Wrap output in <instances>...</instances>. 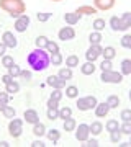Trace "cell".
I'll use <instances>...</instances> for the list:
<instances>
[{"mask_svg":"<svg viewBox=\"0 0 131 147\" xmlns=\"http://www.w3.org/2000/svg\"><path fill=\"white\" fill-rule=\"evenodd\" d=\"M107 105L110 106V108H118V105H120V98H118L116 95H110L108 100H107Z\"/></svg>","mask_w":131,"mask_h":147,"instance_id":"29","label":"cell"},{"mask_svg":"<svg viewBox=\"0 0 131 147\" xmlns=\"http://www.w3.org/2000/svg\"><path fill=\"white\" fill-rule=\"evenodd\" d=\"M20 72H21V69H20V65H16V64H12L10 67H8V74H10L13 79H16V77L20 75Z\"/></svg>","mask_w":131,"mask_h":147,"instance_id":"32","label":"cell"},{"mask_svg":"<svg viewBox=\"0 0 131 147\" xmlns=\"http://www.w3.org/2000/svg\"><path fill=\"white\" fill-rule=\"evenodd\" d=\"M110 141L115 142V144L121 141V132H120V129H118V131H111V132H110Z\"/></svg>","mask_w":131,"mask_h":147,"instance_id":"40","label":"cell"},{"mask_svg":"<svg viewBox=\"0 0 131 147\" xmlns=\"http://www.w3.org/2000/svg\"><path fill=\"white\" fill-rule=\"evenodd\" d=\"M80 72L84 74V75H92V74L95 72L94 62H89V61H87L85 64H82V65H80Z\"/></svg>","mask_w":131,"mask_h":147,"instance_id":"19","label":"cell"},{"mask_svg":"<svg viewBox=\"0 0 131 147\" xmlns=\"http://www.w3.org/2000/svg\"><path fill=\"white\" fill-rule=\"evenodd\" d=\"M89 41H90V44H100V41H102V34H100V31L90 33Z\"/></svg>","mask_w":131,"mask_h":147,"instance_id":"30","label":"cell"},{"mask_svg":"<svg viewBox=\"0 0 131 147\" xmlns=\"http://www.w3.org/2000/svg\"><path fill=\"white\" fill-rule=\"evenodd\" d=\"M31 146H33V147H38V146H43V142H41V141H36V142H33Z\"/></svg>","mask_w":131,"mask_h":147,"instance_id":"55","label":"cell"},{"mask_svg":"<svg viewBox=\"0 0 131 147\" xmlns=\"http://www.w3.org/2000/svg\"><path fill=\"white\" fill-rule=\"evenodd\" d=\"M121 74H123V75H130L131 74V61L130 59H125V61L121 62Z\"/></svg>","mask_w":131,"mask_h":147,"instance_id":"25","label":"cell"},{"mask_svg":"<svg viewBox=\"0 0 131 147\" xmlns=\"http://www.w3.org/2000/svg\"><path fill=\"white\" fill-rule=\"evenodd\" d=\"M110 26H111V30H115V31H126V30H128V26H126L125 23L121 21V18H118V16H111Z\"/></svg>","mask_w":131,"mask_h":147,"instance_id":"12","label":"cell"},{"mask_svg":"<svg viewBox=\"0 0 131 147\" xmlns=\"http://www.w3.org/2000/svg\"><path fill=\"white\" fill-rule=\"evenodd\" d=\"M108 111H110V106L107 105V101L95 105V115H97V118H105V116L108 115Z\"/></svg>","mask_w":131,"mask_h":147,"instance_id":"15","label":"cell"},{"mask_svg":"<svg viewBox=\"0 0 131 147\" xmlns=\"http://www.w3.org/2000/svg\"><path fill=\"white\" fill-rule=\"evenodd\" d=\"M100 79H102V82H105V84H120L121 80H123V74L115 72L113 69H111V70H102Z\"/></svg>","mask_w":131,"mask_h":147,"instance_id":"3","label":"cell"},{"mask_svg":"<svg viewBox=\"0 0 131 147\" xmlns=\"http://www.w3.org/2000/svg\"><path fill=\"white\" fill-rule=\"evenodd\" d=\"M58 110L59 108H48V118H49V119H56V118H58Z\"/></svg>","mask_w":131,"mask_h":147,"instance_id":"45","label":"cell"},{"mask_svg":"<svg viewBox=\"0 0 131 147\" xmlns=\"http://www.w3.org/2000/svg\"><path fill=\"white\" fill-rule=\"evenodd\" d=\"M121 119L123 121H131V111L130 110H123L121 111Z\"/></svg>","mask_w":131,"mask_h":147,"instance_id":"49","label":"cell"},{"mask_svg":"<svg viewBox=\"0 0 131 147\" xmlns=\"http://www.w3.org/2000/svg\"><path fill=\"white\" fill-rule=\"evenodd\" d=\"M115 5V0H94V7L97 10H110Z\"/></svg>","mask_w":131,"mask_h":147,"instance_id":"13","label":"cell"},{"mask_svg":"<svg viewBox=\"0 0 131 147\" xmlns=\"http://www.w3.org/2000/svg\"><path fill=\"white\" fill-rule=\"evenodd\" d=\"M102 49L103 47L100 46V44H90V47L87 49V53H85V57L89 62H94L95 59L100 57V54H102Z\"/></svg>","mask_w":131,"mask_h":147,"instance_id":"6","label":"cell"},{"mask_svg":"<svg viewBox=\"0 0 131 147\" xmlns=\"http://www.w3.org/2000/svg\"><path fill=\"white\" fill-rule=\"evenodd\" d=\"M71 116H72V110L69 106H64V108L58 110V118H61V119H66V118H71Z\"/></svg>","mask_w":131,"mask_h":147,"instance_id":"23","label":"cell"},{"mask_svg":"<svg viewBox=\"0 0 131 147\" xmlns=\"http://www.w3.org/2000/svg\"><path fill=\"white\" fill-rule=\"evenodd\" d=\"M2 42H3L7 47H16V44H18L16 38L13 36L12 31H5L3 34H2Z\"/></svg>","mask_w":131,"mask_h":147,"instance_id":"9","label":"cell"},{"mask_svg":"<svg viewBox=\"0 0 131 147\" xmlns=\"http://www.w3.org/2000/svg\"><path fill=\"white\" fill-rule=\"evenodd\" d=\"M48 39L46 36H38L36 39H35V42H36V47H39V49H44L46 47V44H48Z\"/></svg>","mask_w":131,"mask_h":147,"instance_id":"37","label":"cell"},{"mask_svg":"<svg viewBox=\"0 0 131 147\" xmlns=\"http://www.w3.org/2000/svg\"><path fill=\"white\" fill-rule=\"evenodd\" d=\"M120 132L121 134H131V121H123V124H120Z\"/></svg>","mask_w":131,"mask_h":147,"instance_id":"35","label":"cell"},{"mask_svg":"<svg viewBox=\"0 0 131 147\" xmlns=\"http://www.w3.org/2000/svg\"><path fill=\"white\" fill-rule=\"evenodd\" d=\"M20 75H21L25 80H31V72H30V70H21Z\"/></svg>","mask_w":131,"mask_h":147,"instance_id":"51","label":"cell"},{"mask_svg":"<svg viewBox=\"0 0 131 147\" xmlns=\"http://www.w3.org/2000/svg\"><path fill=\"white\" fill-rule=\"evenodd\" d=\"M64 20H66L67 25H75V23H79V20H80V15H77L75 11H72V13H66V15H64Z\"/></svg>","mask_w":131,"mask_h":147,"instance_id":"21","label":"cell"},{"mask_svg":"<svg viewBox=\"0 0 131 147\" xmlns=\"http://www.w3.org/2000/svg\"><path fill=\"white\" fill-rule=\"evenodd\" d=\"M66 65L67 67H75V65H79V57L77 56H74V54H71L69 57H66Z\"/></svg>","mask_w":131,"mask_h":147,"instance_id":"28","label":"cell"},{"mask_svg":"<svg viewBox=\"0 0 131 147\" xmlns=\"http://www.w3.org/2000/svg\"><path fill=\"white\" fill-rule=\"evenodd\" d=\"M59 101H56V100H52V98H49V100H48V108H59V105H58Z\"/></svg>","mask_w":131,"mask_h":147,"instance_id":"50","label":"cell"},{"mask_svg":"<svg viewBox=\"0 0 131 147\" xmlns=\"http://www.w3.org/2000/svg\"><path fill=\"white\" fill-rule=\"evenodd\" d=\"M75 13L77 15H94V13H97V8L92 5H82V7H79L77 10H75Z\"/></svg>","mask_w":131,"mask_h":147,"instance_id":"16","label":"cell"},{"mask_svg":"<svg viewBox=\"0 0 131 147\" xmlns=\"http://www.w3.org/2000/svg\"><path fill=\"white\" fill-rule=\"evenodd\" d=\"M102 70H111V61H108V59H103V62H102Z\"/></svg>","mask_w":131,"mask_h":147,"instance_id":"48","label":"cell"},{"mask_svg":"<svg viewBox=\"0 0 131 147\" xmlns=\"http://www.w3.org/2000/svg\"><path fill=\"white\" fill-rule=\"evenodd\" d=\"M74 36H75V31L72 26H64L62 30H59V39H62V41L74 39Z\"/></svg>","mask_w":131,"mask_h":147,"instance_id":"10","label":"cell"},{"mask_svg":"<svg viewBox=\"0 0 131 147\" xmlns=\"http://www.w3.org/2000/svg\"><path fill=\"white\" fill-rule=\"evenodd\" d=\"M49 62H52V65H61L62 64V56L59 53L49 54Z\"/></svg>","mask_w":131,"mask_h":147,"instance_id":"27","label":"cell"},{"mask_svg":"<svg viewBox=\"0 0 131 147\" xmlns=\"http://www.w3.org/2000/svg\"><path fill=\"white\" fill-rule=\"evenodd\" d=\"M0 8L5 10L7 13L13 18H18L25 13V2L23 0H0Z\"/></svg>","mask_w":131,"mask_h":147,"instance_id":"2","label":"cell"},{"mask_svg":"<svg viewBox=\"0 0 131 147\" xmlns=\"http://www.w3.org/2000/svg\"><path fill=\"white\" fill-rule=\"evenodd\" d=\"M95 105H97V98H95L94 95L92 96H82V98H79L77 101V108L80 111H87V110H92V108H95Z\"/></svg>","mask_w":131,"mask_h":147,"instance_id":"4","label":"cell"},{"mask_svg":"<svg viewBox=\"0 0 131 147\" xmlns=\"http://www.w3.org/2000/svg\"><path fill=\"white\" fill-rule=\"evenodd\" d=\"M18 90H20V85L16 84L15 80L10 82V84H7V92H8V93H16Z\"/></svg>","mask_w":131,"mask_h":147,"instance_id":"39","label":"cell"},{"mask_svg":"<svg viewBox=\"0 0 131 147\" xmlns=\"http://www.w3.org/2000/svg\"><path fill=\"white\" fill-rule=\"evenodd\" d=\"M115 54H116L115 47L108 46V47H105V49H102V54H100V56H103V59H108V61H111V59L115 57Z\"/></svg>","mask_w":131,"mask_h":147,"instance_id":"22","label":"cell"},{"mask_svg":"<svg viewBox=\"0 0 131 147\" xmlns=\"http://www.w3.org/2000/svg\"><path fill=\"white\" fill-rule=\"evenodd\" d=\"M94 28H95V31H102V30L105 28V20L97 18V20L94 21Z\"/></svg>","mask_w":131,"mask_h":147,"instance_id":"41","label":"cell"},{"mask_svg":"<svg viewBox=\"0 0 131 147\" xmlns=\"http://www.w3.org/2000/svg\"><path fill=\"white\" fill-rule=\"evenodd\" d=\"M90 136V131H89V124H79V127L75 129V139L77 141H87Z\"/></svg>","mask_w":131,"mask_h":147,"instance_id":"8","label":"cell"},{"mask_svg":"<svg viewBox=\"0 0 131 147\" xmlns=\"http://www.w3.org/2000/svg\"><path fill=\"white\" fill-rule=\"evenodd\" d=\"M12 64H15L13 62V57H10V56H2V65H3V67H10Z\"/></svg>","mask_w":131,"mask_h":147,"instance_id":"43","label":"cell"},{"mask_svg":"<svg viewBox=\"0 0 131 147\" xmlns=\"http://www.w3.org/2000/svg\"><path fill=\"white\" fill-rule=\"evenodd\" d=\"M121 46L123 47H126V49H130L131 47V36H123V39H121Z\"/></svg>","mask_w":131,"mask_h":147,"instance_id":"46","label":"cell"},{"mask_svg":"<svg viewBox=\"0 0 131 147\" xmlns=\"http://www.w3.org/2000/svg\"><path fill=\"white\" fill-rule=\"evenodd\" d=\"M51 18V13H48V11H41V13H38V20L39 21H48Z\"/></svg>","mask_w":131,"mask_h":147,"instance_id":"47","label":"cell"},{"mask_svg":"<svg viewBox=\"0 0 131 147\" xmlns=\"http://www.w3.org/2000/svg\"><path fill=\"white\" fill-rule=\"evenodd\" d=\"M46 84H48V85H51L52 88L62 90V88H64V85H66V82H64V80H61L58 75H49V77L46 79Z\"/></svg>","mask_w":131,"mask_h":147,"instance_id":"11","label":"cell"},{"mask_svg":"<svg viewBox=\"0 0 131 147\" xmlns=\"http://www.w3.org/2000/svg\"><path fill=\"white\" fill-rule=\"evenodd\" d=\"M2 113H3V116H5V118H10V119L16 116V111L13 110L12 106H8V105H7L5 108H3V110H2Z\"/></svg>","mask_w":131,"mask_h":147,"instance_id":"36","label":"cell"},{"mask_svg":"<svg viewBox=\"0 0 131 147\" xmlns=\"http://www.w3.org/2000/svg\"><path fill=\"white\" fill-rule=\"evenodd\" d=\"M58 77L61 80H64V82H66V80H71V79H72V69H71V67L61 69V70H59V74H58Z\"/></svg>","mask_w":131,"mask_h":147,"instance_id":"20","label":"cell"},{"mask_svg":"<svg viewBox=\"0 0 131 147\" xmlns=\"http://www.w3.org/2000/svg\"><path fill=\"white\" fill-rule=\"evenodd\" d=\"M121 21H123V23H125V25H126L128 28L131 26V13H130V11L123 13V16H121Z\"/></svg>","mask_w":131,"mask_h":147,"instance_id":"44","label":"cell"},{"mask_svg":"<svg viewBox=\"0 0 131 147\" xmlns=\"http://www.w3.org/2000/svg\"><path fill=\"white\" fill-rule=\"evenodd\" d=\"M2 82H3V84H10V82H13V77H12L10 74H7V75H3V77H2Z\"/></svg>","mask_w":131,"mask_h":147,"instance_id":"52","label":"cell"},{"mask_svg":"<svg viewBox=\"0 0 131 147\" xmlns=\"http://www.w3.org/2000/svg\"><path fill=\"white\" fill-rule=\"evenodd\" d=\"M87 144H89V146H98V142L95 141V139H87Z\"/></svg>","mask_w":131,"mask_h":147,"instance_id":"54","label":"cell"},{"mask_svg":"<svg viewBox=\"0 0 131 147\" xmlns=\"http://www.w3.org/2000/svg\"><path fill=\"white\" fill-rule=\"evenodd\" d=\"M5 51H7V46L3 44V42H0V57L5 56Z\"/></svg>","mask_w":131,"mask_h":147,"instance_id":"53","label":"cell"},{"mask_svg":"<svg viewBox=\"0 0 131 147\" xmlns=\"http://www.w3.org/2000/svg\"><path fill=\"white\" fill-rule=\"evenodd\" d=\"M23 118H25V121L30 123V124H35V123L39 121V115H38L36 110H26L25 115H23Z\"/></svg>","mask_w":131,"mask_h":147,"instance_id":"14","label":"cell"},{"mask_svg":"<svg viewBox=\"0 0 131 147\" xmlns=\"http://www.w3.org/2000/svg\"><path fill=\"white\" fill-rule=\"evenodd\" d=\"M33 134H35V136H38V137L44 136V134H46V127H44V124H43V123H39V121H38V123H35V124H33Z\"/></svg>","mask_w":131,"mask_h":147,"instance_id":"18","label":"cell"},{"mask_svg":"<svg viewBox=\"0 0 131 147\" xmlns=\"http://www.w3.org/2000/svg\"><path fill=\"white\" fill-rule=\"evenodd\" d=\"M0 146H2V147H7V146H8V142H5V141H2V142H0Z\"/></svg>","mask_w":131,"mask_h":147,"instance_id":"56","label":"cell"},{"mask_svg":"<svg viewBox=\"0 0 131 147\" xmlns=\"http://www.w3.org/2000/svg\"><path fill=\"white\" fill-rule=\"evenodd\" d=\"M30 26V16L28 15H20L15 21V30L18 33H23L26 31V28Z\"/></svg>","mask_w":131,"mask_h":147,"instance_id":"7","label":"cell"},{"mask_svg":"<svg viewBox=\"0 0 131 147\" xmlns=\"http://www.w3.org/2000/svg\"><path fill=\"white\" fill-rule=\"evenodd\" d=\"M62 90H59V88H54V92L51 93V96L49 98H52V100H56V101H61V98H62Z\"/></svg>","mask_w":131,"mask_h":147,"instance_id":"42","label":"cell"},{"mask_svg":"<svg viewBox=\"0 0 131 147\" xmlns=\"http://www.w3.org/2000/svg\"><path fill=\"white\" fill-rule=\"evenodd\" d=\"M105 127H107V131H118L120 129V124H118V121L116 119H108L107 121V124H105Z\"/></svg>","mask_w":131,"mask_h":147,"instance_id":"26","label":"cell"},{"mask_svg":"<svg viewBox=\"0 0 131 147\" xmlns=\"http://www.w3.org/2000/svg\"><path fill=\"white\" fill-rule=\"evenodd\" d=\"M28 65L31 67V70H35V72H43V70H46L48 67H49V54L44 51V49H39V47H36L33 53L28 54Z\"/></svg>","mask_w":131,"mask_h":147,"instance_id":"1","label":"cell"},{"mask_svg":"<svg viewBox=\"0 0 131 147\" xmlns=\"http://www.w3.org/2000/svg\"><path fill=\"white\" fill-rule=\"evenodd\" d=\"M59 137H61V132L58 131V129H51V131H48V139L52 142H58Z\"/></svg>","mask_w":131,"mask_h":147,"instance_id":"33","label":"cell"},{"mask_svg":"<svg viewBox=\"0 0 131 147\" xmlns=\"http://www.w3.org/2000/svg\"><path fill=\"white\" fill-rule=\"evenodd\" d=\"M89 131H90V134H94V136H98L100 132L103 131V124L100 123V121H94L92 124L89 126Z\"/></svg>","mask_w":131,"mask_h":147,"instance_id":"17","label":"cell"},{"mask_svg":"<svg viewBox=\"0 0 131 147\" xmlns=\"http://www.w3.org/2000/svg\"><path fill=\"white\" fill-rule=\"evenodd\" d=\"M44 49H48L46 53L49 54H54V53H59V46H58V42H52V41H48L46 47Z\"/></svg>","mask_w":131,"mask_h":147,"instance_id":"31","label":"cell"},{"mask_svg":"<svg viewBox=\"0 0 131 147\" xmlns=\"http://www.w3.org/2000/svg\"><path fill=\"white\" fill-rule=\"evenodd\" d=\"M77 95H79V88H77V87L71 85V87L66 88V96H69V98H75Z\"/></svg>","mask_w":131,"mask_h":147,"instance_id":"34","label":"cell"},{"mask_svg":"<svg viewBox=\"0 0 131 147\" xmlns=\"http://www.w3.org/2000/svg\"><path fill=\"white\" fill-rule=\"evenodd\" d=\"M21 131H23V121L18 118H12L10 124H8V132L12 137H20Z\"/></svg>","mask_w":131,"mask_h":147,"instance_id":"5","label":"cell"},{"mask_svg":"<svg viewBox=\"0 0 131 147\" xmlns=\"http://www.w3.org/2000/svg\"><path fill=\"white\" fill-rule=\"evenodd\" d=\"M52 2H59V0H52Z\"/></svg>","mask_w":131,"mask_h":147,"instance_id":"57","label":"cell"},{"mask_svg":"<svg viewBox=\"0 0 131 147\" xmlns=\"http://www.w3.org/2000/svg\"><path fill=\"white\" fill-rule=\"evenodd\" d=\"M7 105H8V93H5V92H0V111L3 110Z\"/></svg>","mask_w":131,"mask_h":147,"instance_id":"38","label":"cell"},{"mask_svg":"<svg viewBox=\"0 0 131 147\" xmlns=\"http://www.w3.org/2000/svg\"><path fill=\"white\" fill-rule=\"evenodd\" d=\"M75 126H77V124H75V119H74V118H66V119H64V131L66 132L74 131Z\"/></svg>","mask_w":131,"mask_h":147,"instance_id":"24","label":"cell"}]
</instances>
